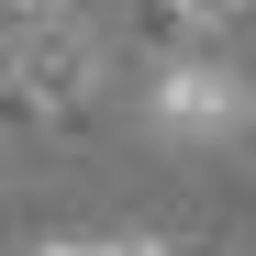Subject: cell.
Wrapping results in <instances>:
<instances>
[{"instance_id": "cell-1", "label": "cell", "mask_w": 256, "mask_h": 256, "mask_svg": "<svg viewBox=\"0 0 256 256\" xmlns=\"http://www.w3.org/2000/svg\"><path fill=\"white\" fill-rule=\"evenodd\" d=\"M145 122L167 145H234V134H256V78L223 56H167L145 78Z\"/></svg>"}, {"instance_id": "cell-2", "label": "cell", "mask_w": 256, "mask_h": 256, "mask_svg": "<svg viewBox=\"0 0 256 256\" xmlns=\"http://www.w3.org/2000/svg\"><path fill=\"white\" fill-rule=\"evenodd\" d=\"M167 22H178V34H234L245 0H167Z\"/></svg>"}, {"instance_id": "cell-3", "label": "cell", "mask_w": 256, "mask_h": 256, "mask_svg": "<svg viewBox=\"0 0 256 256\" xmlns=\"http://www.w3.org/2000/svg\"><path fill=\"white\" fill-rule=\"evenodd\" d=\"M34 256H167V245H145V234H122V245H34Z\"/></svg>"}]
</instances>
